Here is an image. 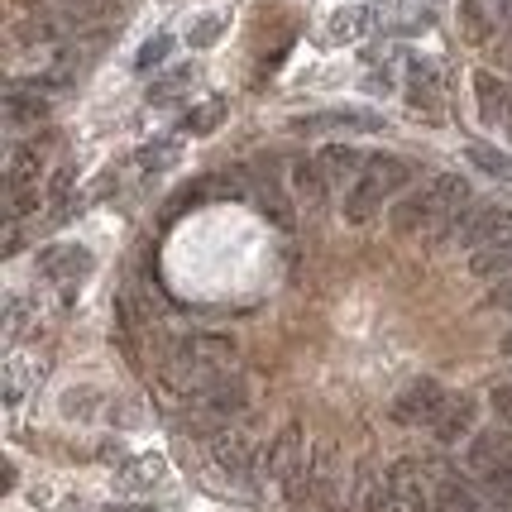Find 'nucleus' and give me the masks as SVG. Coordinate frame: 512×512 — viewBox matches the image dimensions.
<instances>
[{"mask_svg":"<svg viewBox=\"0 0 512 512\" xmlns=\"http://www.w3.org/2000/svg\"><path fill=\"white\" fill-rule=\"evenodd\" d=\"M364 512H412V508L393 493L388 474H383V479H374V484H364Z\"/></svg>","mask_w":512,"mask_h":512,"instance_id":"nucleus-26","label":"nucleus"},{"mask_svg":"<svg viewBox=\"0 0 512 512\" xmlns=\"http://www.w3.org/2000/svg\"><path fill=\"white\" fill-rule=\"evenodd\" d=\"M292 187H297V201H307L312 211H321V201H326V173H321V163H292Z\"/></svg>","mask_w":512,"mask_h":512,"instance_id":"nucleus-20","label":"nucleus"},{"mask_svg":"<svg viewBox=\"0 0 512 512\" xmlns=\"http://www.w3.org/2000/svg\"><path fill=\"white\" fill-rule=\"evenodd\" d=\"M225 29V20L221 15H206V20H197L192 29H187V44L192 48H206V44H216V34Z\"/></svg>","mask_w":512,"mask_h":512,"instance_id":"nucleus-30","label":"nucleus"},{"mask_svg":"<svg viewBox=\"0 0 512 512\" xmlns=\"http://www.w3.org/2000/svg\"><path fill=\"white\" fill-rule=\"evenodd\" d=\"M474 96H479V120L484 125H508L512 120V87L498 72H474Z\"/></svg>","mask_w":512,"mask_h":512,"instance_id":"nucleus-11","label":"nucleus"},{"mask_svg":"<svg viewBox=\"0 0 512 512\" xmlns=\"http://www.w3.org/2000/svg\"><path fill=\"white\" fill-rule=\"evenodd\" d=\"M407 182H412V163H402L393 154H374L369 168L359 173V182L345 192V216L350 221H369L383 201L393 197V192H402Z\"/></svg>","mask_w":512,"mask_h":512,"instance_id":"nucleus-2","label":"nucleus"},{"mask_svg":"<svg viewBox=\"0 0 512 512\" xmlns=\"http://www.w3.org/2000/svg\"><path fill=\"white\" fill-rule=\"evenodd\" d=\"M489 307H498V312H512V278H503V283H493Z\"/></svg>","mask_w":512,"mask_h":512,"instance_id":"nucleus-33","label":"nucleus"},{"mask_svg":"<svg viewBox=\"0 0 512 512\" xmlns=\"http://www.w3.org/2000/svg\"><path fill=\"white\" fill-rule=\"evenodd\" d=\"M173 158H178V144H173V139H158V144H149V149L139 154V163H144V168H168Z\"/></svg>","mask_w":512,"mask_h":512,"instance_id":"nucleus-31","label":"nucleus"},{"mask_svg":"<svg viewBox=\"0 0 512 512\" xmlns=\"http://www.w3.org/2000/svg\"><path fill=\"white\" fill-rule=\"evenodd\" d=\"M383 120L369 111H321L307 115V120H292V130L302 134H321V130H379Z\"/></svg>","mask_w":512,"mask_h":512,"instance_id":"nucleus-17","label":"nucleus"},{"mask_svg":"<svg viewBox=\"0 0 512 512\" xmlns=\"http://www.w3.org/2000/svg\"><path fill=\"white\" fill-rule=\"evenodd\" d=\"M192 82H197V67H173L168 77H158L154 87H149V101H154V106H168V101H178Z\"/></svg>","mask_w":512,"mask_h":512,"instance_id":"nucleus-24","label":"nucleus"},{"mask_svg":"<svg viewBox=\"0 0 512 512\" xmlns=\"http://www.w3.org/2000/svg\"><path fill=\"white\" fill-rule=\"evenodd\" d=\"M465 154H469V163H474V168H484L489 178L512 182V158H508V154H498L493 144H469Z\"/></svg>","mask_w":512,"mask_h":512,"instance_id":"nucleus-25","label":"nucleus"},{"mask_svg":"<svg viewBox=\"0 0 512 512\" xmlns=\"http://www.w3.org/2000/svg\"><path fill=\"white\" fill-rule=\"evenodd\" d=\"M316 163H321V173H326L331 187H340V182H350V187H355L359 173L369 168V154H359V149H350V144H331V149H321V154H316Z\"/></svg>","mask_w":512,"mask_h":512,"instance_id":"nucleus-15","label":"nucleus"},{"mask_svg":"<svg viewBox=\"0 0 512 512\" xmlns=\"http://www.w3.org/2000/svg\"><path fill=\"white\" fill-rule=\"evenodd\" d=\"M235 359H240L235 340H225V335H187L168 355V383L197 398L211 383H221L225 374H235Z\"/></svg>","mask_w":512,"mask_h":512,"instance_id":"nucleus-1","label":"nucleus"},{"mask_svg":"<svg viewBox=\"0 0 512 512\" xmlns=\"http://www.w3.org/2000/svg\"><path fill=\"white\" fill-rule=\"evenodd\" d=\"M431 469V493H436V512H489V498L460 479L450 465H426Z\"/></svg>","mask_w":512,"mask_h":512,"instance_id":"nucleus-7","label":"nucleus"},{"mask_svg":"<svg viewBox=\"0 0 512 512\" xmlns=\"http://www.w3.org/2000/svg\"><path fill=\"white\" fill-rule=\"evenodd\" d=\"M469 426H474V402L460 393V398H446V407H441V417L431 422V431H436L441 446H455L460 436H469Z\"/></svg>","mask_w":512,"mask_h":512,"instance_id":"nucleus-18","label":"nucleus"},{"mask_svg":"<svg viewBox=\"0 0 512 512\" xmlns=\"http://www.w3.org/2000/svg\"><path fill=\"white\" fill-rule=\"evenodd\" d=\"M460 24L469 44H493L503 29H512V0H465Z\"/></svg>","mask_w":512,"mask_h":512,"instance_id":"nucleus-8","label":"nucleus"},{"mask_svg":"<svg viewBox=\"0 0 512 512\" xmlns=\"http://www.w3.org/2000/svg\"><path fill=\"white\" fill-rule=\"evenodd\" d=\"M101 512H158L154 503H115V508H101Z\"/></svg>","mask_w":512,"mask_h":512,"instance_id":"nucleus-35","label":"nucleus"},{"mask_svg":"<svg viewBox=\"0 0 512 512\" xmlns=\"http://www.w3.org/2000/svg\"><path fill=\"white\" fill-rule=\"evenodd\" d=\"M254 192H259V211H264L268 221L278 225V230H292V206H288V197H283V187L273 178H259Z\"/></svg>","mask_w":512,"mask_h":512,"instance_id":"nucleus-22","label":"nucleus"},{"mask_svg":"<svg viewBox=\"0 0 512 512\" xmlns=\"http://www.w3.org/2000/svg\"><path fill=\"white\" fill-rule=\"evenodd\" d=\"M0 374H5V402L15 407V402H20L24 393H29V383H39L44 364H39V359H29V355H10Z\"/></svg>","mask_w":512,"mask_h":512,"instance_id":"nucleus-19","label":"nucleus"},{"mask_svg":"<svg viewBox=\"0 0 512 512\" xmlns=\"http://www.w3.org/2000/svg\"><path fill=\"white\" fill-rule=\"evenodd\" d=\"M469 273H474V278H493V283L512 278V240H508V245L479 249V254L469 259Z\"/></svg>","mask_w":512,"mask_h":512,"instance_id":"nucleus-21","label":"nucleus"},{"mask_svg":"<svg viewBox=\"0 0 512 512\" xmlns=\"http://www.w3.org/2000/svg\"><path fill=\"white\" fill-rule=\"evenodd\" d=\"M168 53H173V39H168V34H154L149 44L134 53V67H139V72H149V67H158L163 58H168Z\"/></svg>","mask_w":512,"mask_h":512,"instance_id":"nucleus-29","label":"nucleus"},{"mask_svg":"<svg viewBox=\"0 0 512 512\" xmlns=\"http://www.w3.org/2000/svg\"><path fill=\"white\" fill-rule=\"evenodd\" d=\"M446 398H450V393L436 379L407 383V388L398 393V402H393V422H402V426H431L436 417H441Z\"/></svg>","mask_w":512,"mask_h":512,"instance_id":"nucleus-5","label":"nucleus"},{"mask_svg":"<svg viewBox=\"0 0 512 512\" xmlns=\"http://www.w3.org/2000/svg\"><path fill=\"white\" fill-rule=\"evenodd\" d=\"M211 455H216V465H221L225 474L245 479L249 460H254V446L245 441V431H240V426H221V431L211 436Z\"/></svg>","mask_w":512,"mask_h":512,"instance_id":"nucleus-13","label":"nucleus"},{"mask_svg":"<svg viewBox=\"0 0 512 512\" xmlns=\"http://www.w3.org/2000/svg\"><path fill=\"white\" fill-rule=\"evenodd\" d=\"M422 197V230L426 235H441V230H450V225L460 221V211L469 206V182L460 178V173H441V178L431 182L426 192H417Z\"/></svg>","mask_w":512,"mask_h":512,"instance_id":"nucleus-4","label":"nucleus"},{"mask_svg":"<svg viewBox=\"0 0 512 512\" xmlns=\"http://www.w3.org/2000/svg\"><path fill=\"white\" fill-rule=\"evenodd\" d=\"M91 268H96V259L82 245H48L39 254V273H44L48 283H58V288H77Z\"/></svg>","mask_w":512,"mask_h":512,"instance_id":"nucleus-10","label":"nucleus"},{"mask_svg":"<svg viewBox=\"0 0 512 512\" xmlns=\"http://www.w3.org/2000/svg\"><path fill=\"white\" fill-rule=\"evenodd\" d=\"M197 412H206V417H221V422H230V417H240L245 412V383H240V374H225L221 383H211L206 393H197Z\"/></svg>","mask_w":512,"mask_h":512,"instance_id":"nucleus-12","label":"nucleus"},{"mask_svg":"<svg viewBox=\"0 0 512 512\" xmlns=\"http://www.w3.org/2000/svg\"><path fill=\"white\" fill-rule=\"evenodd\" d=\"M20 326H24V302L15 297V302H10V312H5V335L15 340V335H20Z\"/></svg>","mask_w":512,"mask_h":512,"instance_id":"nucleus-34","label":"nucleus"},{"mask_svg":"<svg viewBox=\"0 0 512 512\" xmlns=\"http://www.w3.org/2000/svg\"><path fill=\"white\" fill-rule=\"evenodd\" d=\"M455 235H460V245H465L469 254L493 249V245H508L512 240V206H484V211H474Z\"/></svg>","mask_w":512,"mask_h":512,"instance_id":"nucleus-6","label":"nucleus"},{"mask_svg":"<svg viewBox=\"0 0 512 512\" xmlns=\"http://www.w3.org/2000/svg\"><path fill=\"white\" fill-rule=\"evenodd\" d=\"M158 479H163V455H139V460L125 469V484H130V489H149Z\"/></svg>","mask_w":512,"mask_h":512,"instance_id":"nucleus-28","label":"nucleus"},{"mask_svg":"<svg viewBox=\"0 0 512 512\" xmlns=\"http://www.w3.org/2000/svg\"><path fill=\"white\" fill-rule=\"evenodd\" d=\"M469 469L479 479H498V474H512V431L493 426V431H479L469 441Z\"/></svg>","mask_w":512,"mask_h":512,"instance_id":"nucleus-9","label":"nucleus"},{"mask_svg":"<svg viewBox=\"0 0 512 512\" xmlns=\"http://www.w3.org/2000/svg\"><path fill=\"white\" fill-rule=\"evenodd\" d=\"M493 412H498V422L512 431V388H493Z\"/></svg>","mask_w":512,"mask_h":512,"instance_id":"nucleus-32","label":"nucleus"},{"mask_svg":"<svg viewBox=\"0 0 512 512\" xmlns=\"http://www.w3.org/2000/svg\"><path fill=\"white\" fill-rule=\"evenodd\" d=\"M307 436H302V426L288 422L278 436H273V446L264 450V474L268 479H278V484H288V498L292 503H302V489H307Z\"/></svg>","mask_w":512,"mask_h":512,"instance_id":"nucleus-3","label":"nucleus"},{"mask_svg":"<svg viewBox=\"0 0 512 512\" xmlns=\"http://www.w3.org/2000/svg\"><path fill=\"white\" fill-rule=\"evenodd\" d=\"M374 24H379V10H374V5H345V10H335L331 24H326V44H359Z\"/></svg>","mask_w":512,"mask_h":512,"instance_id":"nucleus-14","label":"nucleus"},{"mask_svg":"<svg viewBox=\"0 0 512 512\" xmlns=\"http://www.w3.org/2000/svg\"><path fill=\"white\" fill-rule=\"evenodd\" d=\"M221 120H225V101H221V96H211V101H201L197 111H187L182 130H187V134H211Z\"/></svg>","mask_w":512,"mask_h":512,"instance_id":"nucleus-27","label":"nucleus"},{"mask_svg":"<svg viewBox=\"0 0 512 512\" xmlns=\"http://www.w3.org/2000/svg\"><path fill=\"white\" fill-rule=\"evenodd\" d=\"M503 350H508V355H512V335H508V345H503Z\"/></svg>","mask_w":512,"mask_h":512,"instance_id":"nucleus-36","label":"nucleus"},{"mask_svg":"<svg viewBox=\"0 0 512 512\" xmlns=\"http://www.w3.org/2000/svg\"><path fill=\"white\" fill-rule=\"evenodd\" d=\"M5 182L10 187H39V149H15L10 163H5Z\"/></svg>","mask_w":512,"mask_h":512,"instance_id":"nucleus-23","label":"nucleus"},{"mask_svg":"<svg viewBox=\"0 0 512 512\" xmlns=\"http://www.w3.org/2000/svg\"><path fill=\"white\" fill-rule=\"evenodd\" d=\"M44 115H48V96L39 91V82H34V87H20V82L5 87V120H10V125H34V120H44Z\"/></svg>","mask_w":512,"mask_h":512,"instance_id":"nucleus-16","label":"nucleus"}]
</instances>
